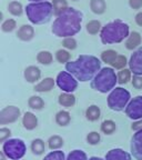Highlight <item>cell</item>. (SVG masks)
I'll use <instances>...</instances> for the list:
<instances>
[{
    "label": "cell",
    "instance_id": "29",
    "mask_svg": "<svg viewBox=\"0 0 142 160\" xmlns=\"http://www.w3.org/2000/svg\"><path fill=\"white\" fill-rule=\"evenodd\" d=\"M28 105L31 109L35 110H40L45 107V102L43 100L41 99V97H38V96H32V97L29 98V101H28Z\"/></svg>",
    "mask_w": 142,
    "mask_h": 160
},
{
    "label": "cell",
    "instance_id": "7",
    "mask_svg": "<svg viewBox=\"0 0 142 160\" xmlns=\"http://www.w3.org/2000/svg\"><path fill=\"white\" fill-rule=\"evenodd\" d=\"M26 145L20 139H8L2 145V151L6 157L11 160H20L26 153Z\"/></svg>",
    "mask_w": 142,
    "mask_h": 160
},
{
    "label": "cell",
    "instance_id": "35",
    "mask_svg": "<svg viewBox=\"0 0 142 160\" xmlns=\"http://www.w3.org/2000/svg\"><path fill=\"white\" fill-rule=\"evenodd\" d=\"M67 160H88V157L82 150H73L68 155Z\"/></svg>",
    "mask_w": 142,
    "mask_h": 160
},
{
    "label": "cell",
    "instance_id": "39",
    "mask_svg": "<svg viewBox=\"0 0 142 160\" xmlns=\"http://www.w3.org/2000/svg\"><path fill=\"white\" fill-rule=\"evenodd\" d=\"M87 141L90 145H98L100 142V133L97 131H92L87 136Z\"/></svg>",
    "mask_w": 142,
    "mask_h": 160
},
{
    "label": "cell",
    "instance_id": "23",
    "mask_svg": "<svg viewBox=\"0 0 142 160\" xmlns=\"http://www.w3.org/2000/svg\"><path fill=\"white\" fill-rule=\"evenodd\" d=\"M53 60V57H52V53L49 52V51H40L39 53L37 55V61L41 65H45V66H48L50 63L52 62Z\"/></svg>",
    "mask_w": 142,
    "mask_h": 160
},
{
    "label": "cell",
    "instance_id": "30",
    "mask_svg": "<svg viewBox=\"0 0 142 160\" xmlns=\"http://www.w3.org/2000/svg\"><path fill=\"white\" fill-rule=\"evenodd\" d=\"M117 129V126L115 122L112 120H105L102 123H101V131L105 135H111Z\"/></svg>",
    "mask_w": 142,
    "mask_h": 160
},
{
    "label": "cell",
    "instance_id": "36",
    "mask_svg": "<svg viewBox=\"0 0 142 160\" xmlns=\"http://www.w3.org/2000/svg\"><path fill=\"white\" fill-rule=\"evenodd\" d=\"M16 27H17V22L13 19H7L1 25V29L3 32H11L16 29Z\"/></svg>",
    "mask_w": 142,
    "mask_h": 160
},
{
    "label": "cell",
    "instance_id": "44",
    "mask_svg": "<svg viewBox=\"0 0 142 160\" xmlns=\"http://www.w3.org/2000/svg\"><path fill=\"white\" fill-rule=\"evenodd\" d=\"M135 22H137L138 26H140V27H142V11L141 12H138L137 15H135Z\"/></svg>",
    "mask_w": 142,
    "mask_h": 160
},
{
    "label": "cell",
    "instance_id": "26",
    "mask_svg": "<svg viewBox=\"0 0 142 160\" xmlns=\"http://www.w3.org/2000/svg\"><path fill=\"white\" fill-rule=\"evenodd\" d=\"M56 121L59 126L61 127H65V126L69 125L70 122V113L68 111H65V110H61L56 115Z\"/></svg>",
    "mask_w": 142,
    "mask_h": 160
},
{
    "label": "cell",
    "instance_id": "11",
    "mask_svg": "<svg viewBox=\"0 0 142 160\" xmlns=\"http://www.w3.org/2000/svg\"><path fill=\"white\" fill-rule=\"evenodd\" d=\"M129 69L133 75L142 76V47L131 55L129 60Z\"/></svg>",
    "mask_w": 142,
    "mask_h": 160
},
{
    "label": "cell",
    "instance_id": "15",
    "mask_svg": "<svg viewBox=\"0 0 142 160\" xmlns=\"http://www.w3.org/2000/svg\"><path fill=\"white\" fill-rule=\"evenodd\" d=\"M40 77H41V71L36 66H29L25 69V79L28 82H36L40 79Z\"/></svg>",
    "mask_w": 142,
    "mask_h": 160
},
{
    "label": "cell",
    "instance_id": "4",
    "mask_svg": "<svg viewBox=\"0 0 142 160\" xmlns=\"http://www.w3.org/2000/svg\"><path fill=\"white\" fill-rule=\"evenodd\" d=\"M55 13L53 5L49 1L31 2L26 7V15L33 25H43L50 21Z\"/></svg>",
    "mask_w": 142,
    "mask_h": 160
},
{
    "label": "cell",
    "instance_id": "8",
    "mask_svg": "<svg viewBox=\"0 0 142 160\" xmlns=\"http://www.w3.org/2000/svg\"><path fill=\"white\" fill-rule=\"evenodd\" d=\"M56 82H57L58 87L65 92H73L78 88L77 79L68 71H61L58 73Z\"/></svg>",
    "mask_w": 142,
    "mask_h": 160
},
{
    "label": "cell",
    "instance_id": "10",
    "mask_svg": "<svg viewBox=\"0 0 142 160\" xmlns=\"http://www.w3.org/2000/svg\"><path fill=\"white\" fill-rule=\"evenodd\" d=\"M20 117V109L15 106H8L3 108L0 111V123L6 125V123L15 122L16 120Z\"/></svg>",
    "mask_w": 142,
    "mask_h": 160
},
{
    "label": "cell",
    "instance_id": "37",
    "mask_svg": "<svg viewBox=\"0 0 142 160\" xmlns=\"http://www.w3.org/2000/svg\"><path fill=\"white\" fill-rule=\"evenodd\" d=\"M43 160H66L65 153H63V151H60V150H53L50 153H48Z\"/></svg>",
    "mask_w": 142,
    "mask_h": 160
},
{
    "label": "cell",
    "instance_id": "14",
    "mask_svg": "<svg viewBox=\"0 0 142 160\" xmlns=\"http://www.w3.org/2000/svg\"><path fill=\"white\" fill-rule=\"evenodd\" d=\"M17 37L22 41H30L35 37V29L30 25H23L18 29Z\"/></svg>",
    "mask_w": 142,
    "mask_h": 160
},
{
    "label": "cell",
    "instance_id": "47",
    "mask_svg": "<svg viewBox=\"0 0 142 160\" xmlns=\"http://www.w3.org/2000/svg\"><path fill=\"white\" fill-rule=\"evenodd\" d=\"M31 2H41V1H46V0H29Z\"/></svg>",
    "mask_w": 142,
    "mask_h": 160
},
{
    "label": "cell",
    "instance_id": "32",
    "mask_svg": "<svg viewBox=\"0 0 142 160\" xmlns=\"http://www.w3.org/2000/svg\"><path fill=\"white\" fill-rule=\"evenodd\" d=\"M48 146L51 150H58L63 146V139L59 136H52L48 140Z\"/></svg>",
    "mask_w": 142,
    "mask_h": 160
},
{
    "label": "cell",
    "instance_id": "27",
    "mask_svg": "<svg viewBox=\"0 0 142 160\" xmlns=\"http://www.w3.org/2000/svg\"><path fill=\"white\" fill-rule=\"evenodd\" d=\"M31 151L35 155L40 156L45 152V142L41 139H35L31 142Z\"/></svg>",
    "mask_w": 142,
    "mask_h": 160
},
{
    "label": "cell",
    "instance_id": "22",
    "mask_svg": "<svg viewBox=\"0 0 142 160\" xmlns=\"http://www.w3.org/2000/svg\"><path fill=\"white\" fill-rule=\"evenodd\" d=\"M117 57H118V52L115 50H112V49L105 50V51L101 53V60H102L105 63H107V65H112L113 61H115Z\"/></svg>",
    "mask_w": 142,
    "mask_h": 160
},
{
    "label": "cell",
    "instance_id": "28",
    "mask_svg": "<svg viewBox=\"0 0 142 160\" xmlns=\"http://www.w3.org/2000/svg\"><path fill=\"white\" fill-rule=\"evenodd\" d=\"M8 11L12 16H21L22 15V11H23V8H22V5L18 1H11V2L8 5Z\"/></svg>",
    "mask_w": 142,
    "mask_h": 160
},
{
    "label": "cell",
    "instance_id": "1",
    "mask_svg": "<svg viewBox=\"0 0 142 160\" xmlns=\"http://www.w3.org/2000/svg\"><path fill=\"white\" fill-rule=\"evenodd\" d=\"M66 70L79 81H89L101 70V61L95 56L80 55L77 60L66 63Z\"/></svg>",
    "mask_w": 142,
    "mask_h": 160
},
{
    "label": "cell",
    "instance_id": "16",
    "mask_svg": "<svg viewBox=\"0 0 142 160\" xmlns=\"http://www.w3.org/2000/svg\"><path fill=\"white\" fill-rule=\"evenodd\" d=\"M55 87V80L52 78H45L43 80H41L38 85L35 86L33 90L38 91V92H48L50 90Z\"/></svg>",
    "mask_w": 142,
    "mask_h": 160
},
{
    "label": "cell",
    "instance_id": "2",
    "mask_svg": "<svg viewBox=\"0 0 142 160\" xmlns=\"http://www.w3.org/2000/svg\"><path fill=\"white\" fill-rule=\"evenodd\" d=\"M82 19V12L75 8H68L53 21L52 33L60 38L72 37L81 30Z\"/></svg>",
    "mask_w": 142,
    "mask_h": 160
},
{
    "label": "cell",
    "instance_id": "34",
    "mask_svg": "<svg viewBox=\"0 0 142 160\" xmlns=\"http://www.w3.org/2000/svg\"><path fill=\"white\" fill-rule=\"evenodd\" d=\"M56 59L59 63H67L70 60V53L65 49H59L56 52Z\"/></svg>",
    "mask_w": 142,
    "mask_h": 160
},
{
    "label": "cell",
    "instance_id": "20",
    "mask_svg": "<svg viewBox=\"0 0 142 160\" xmlns=\"http://www.w3.org/2000/svg\"><path fill=\"white\" fill-rule=\"evenodd\" d=\"M90 8L95 15H102L107 9L105 0H90Z\"/></svg>",
    "mask_w": 142,
    "mask_h": 160
},
{
    "label": "cell",
    "instance_id": "43",
    "mask_svg": "<svg viewBox=\"0 0 142 160\" xmlns=\"http://www.w3.org/2000/svg\"><path fill=\"white\" fill-rule=\"evenodd\" d=\"M131 129L135 130V131H139V130H141L142 129V119L137 120L135 122H133L132 126H131Z\"/></svg>",
    "mask_w": 142,
    "mask_h": 160
},
{
    "label": "cell",
    "instance_id": "40",
    "mask_svg": "<svg viewBox=\"0 0 142 160\" xmlns=\"http://www.w3.org/2000/svg\"><path fill=\"white\" fill-rule=\"evenodd\" d=\"M132 86L138 90L142 89V76H137L135 75L132 78Z\"/></svg>",
    "mask_w": 142,
    "mask_h": 160
},
{
    "label": "cell",
    "instance_id": "6",
    "mask_svg": "<svg viewBox=\"0 0 142 160\" xmlns=\"http://www.w3.org/2000/svg\"><path fill=\"white\" fill-rule=\"evenodd\" d=\"M130 100V92L122 87H118L108 96V106L113 111H122L127 108Z\"/></svg>",
    "mask_w": 142,
    "mask_h": 160
},
{
    "label": "cell",
    "instance_id": "21",
    "mask_svg": "<svg viewBox=\"0 0 142 160\" xmlns=\"http://www.w3.org/2000/svg\"><path fill=\"white\" fill-rule=\"evenodd\" d=\"M100 115H101V111H100V108L95 105L90 106L89 108L86 111V117H87L88 120L90 121H95L100 118Z\"/></svg>",
    "mask_w": 142,
    "mask_h": 160
},
{
    "label": "cell",
    "instance_id": "13",
    "mask_svg": "<svg viewBox=\"0 0 142 160\" xmlns=\"http://www.w3.org/2000/svg\"><path fill=\"white\" fill-rule=\"evenodd\" d=\"M105 160H131V156L125 150L115 148L108 151L105 155Z\"/></svg>",
    "mask_w": 142,
    "mask_h": 160
},
{
    "label": "cell",
    "instance_id": "33",
    "mask_svg": "<svg viewBox=\"0 0 142 160\" xmlns=\"http://www.w3.org/2000/svg\"><path fill=\"white\" fill-rule=\"evenodd\" d=\"M129 65V61L127 60V58H125V56H122V55H118V57L115 58V60L113 61V63L111 66H112V68H115V69H125V66Z\"/></svg>",
    "mask_w": 142,
    "mask_h": 160
},
{
    "label": "cell",
    "instance_id": "41",
    "mask_svg": "<svg viewBox=\"0 0 142 160\" xmlns=\"http://www.w3.org/2000/svg\"><path fill=\"white\" fill-rule=\"evenodd\" d=\"M10 135H11V131L8 128H1L0 129V142H5L6 139L9 138Z\"/></svg>",
    "mask_w": 142,
    "mask_h": 160
},
{
    "label": "cell",
    "instance_id": "17",
    "mask_svg": "<svg viewBox=\"0 0 142 160\" xmlns=\"http://www.w3.org/2000/svg\"><path fill=\"white\" fill-rule=\"evenodd\" d=\"M140 43H141V35L137 31H133L130 33L127 41H125V48L128 50H133L139 47Z\"/></svg>",
    "mask_w": 142,
    "mask_h": 160
},
{
    "label": "cell",
    "instance_id": "31",
    "mask_svg": "<svg viewBox=\"0 0 142 160\" xmlns=\"http://www.w3.org/2000/svg\"><path fill=\"white\" fill-rule=\"evenodd\" d=\"M118 82L120 83V85H125V83L129 82V80L131 79V70L130 69H127V68H125V69H121L118 72Z\"/></svg>",
    "mask_w": 142,
    "mask_h": 160
},
{
    "label": "cell",
    "instance_id": "24",
    "mask_svg": "<svg viewBox=\"0 0 142 160\" xmlns=\"http://www.w3.org/2000/svg\"><path fill=\"white\" fill-rule=\"evenodd\" d=\"M86 29H87V32L90 35H97L98 32L101 31L102 26L99 20H91L86 25Z\"/></svg>",
    "mask_w": 142,
    "mask_h": 160
},
{
    "label": "cell",
    "instance_id": "42",
    "mask_svg": "<svg viewBox=\"0 0 142 160\" xmlns=\"http://www.w3.org/2000/svg\"><path fill=\"white\" fill-rule=\"evenodd\" d=\"M129 6L132 9H140L142 8V0H129Z\"/></svg>",
    "mask_w": 142,
    "mask_h": 160
},
{
    "label": "cell",
    "instance_id": "3",
    "mask_svg": "<svg viewBox=\"0 0 142 160\" xmlns=\"http://www.w3.org/2000/svg\"><path fill=\"white\" fill-rule=\"evenodd\" d=\"M130 28L121 20H115L103 26L100 31V39L103 45H113L122 42L129 37Z\"/></svg>",
    "mask_w": 142,
    "mask_h": 160
},
{
    "label": "cell",
    "instance_id": "9",
    "mask_svg": "<svg viewBox=\"0 0 142 160\" xmlns=\"http://www.w3.org/2000/svg\"><path fill=\"white\" fill-rule=\"evenodd\" d=\"M125 115L133 120L142 119V96H137L130 100L125 108Z\"/></svg>",
    "mask_w": 142,
    "mask_h": 160
},
{
    "label": "cell",
    "instance_id": "45",
    "mask_svg": "<svg viewBox=\"0 0 142 160\" xmlns=\"http://www.w3.org/2000/svg\"><path fill=\"white\" fill-rule=\"evenodd\" d=\"M5 152H3V151H1V153H0V160H5L6 158H5Z\"/></svg>",
    "mask_w": 142,
    "mask_h": 160
},
{
    "label": "cell",
    "instance_id": "38",
    "mask_svg": "<svg viewBox=\"0 0 142 160\" xmlns=\"http://www.w3.org/2000/svg\"><path fill=\"white\" fill-rule=\"evenodd\" d=\"M62 46L66 48V49H69V50H73L77 48V40L72 37H68L65 38L62 41Z\"/></svg>",
    "mask_w": 142,
    "mask_h": 160
},
{
    "label": "cell",
    "instance_id": "25",
    "mask_svg": "<svg viewBox=\"0 0 142 160\" xmlns=\"http://www.w3.org/2000/svg\"><path fill=\"white\" fill-rule=\"evenodd\" d=\"M53 9H55V15L59 16L62 12H65L66 10L68 9V1L67 0H52Z\"/></svg>",
    "mask_w": 142,
    "mask_h": 160
},
{
    "label": "cell",
    "instance_id": "46",
    "mask_svg": "<svg viewBox=\"0 0 142 160\" xmlns=\"http://www.w3.org/2000/svg\"><path fill=\"white\" fill-rule=\"evenodd\" d=\"M89 160H103V159H101V158H99V157H91Z\"/></svg>",
    "mask_w": 142,
    "mask_h": 160
},
{
    "label": "cell",
    "instance_id": "48",
    "mask_svg": "<svg viewBox=\"0 0 142 160\" xmlns=\"http://www.w3.org/2000/svg\"><path fill=\"white\" fill-rule=\"evenodd\" d=\"M71 1H77V0H71Z\"/></svg>",
    "mask_w": 142,
    "mask_h": 160
},
{
    "label": "cell",
    "instance_id": "12",
    "mask_svg": "<svg viewBox=\"0 0 142 160\" xmlns=\"http://www.w3.org/2000/svg\"><path fill=\"white\" fill-rule=\"evenodd\" d=\"M131 153L137 160H142V129L133 135L130 145Z\"/></svg>",
    "mask_w": 142,
    "mask_h": 160
},
{
    "label": "cell",
    "instance_id": "19",
    "mask_svg": "<svg viewBox=\"0 0 142 160\" xmlns=\"http://www.w3.org/2000/svg\"><path fill=\"white\" fill-rule=\"evenodd\" d=\"M58 102L63 107H72L76 103V97L70 92H63L58 98Z\"/></svg>",
    "mask_w": 142,
    "mask_h": 160
},
{
    "label": "cell",
    "instance_id": "5",
    "mask_svg": "<svg viewBox=\"0 0 142 160\" xmlns=\"http://www.w3.org/2000/svg\"><path fill=\"white\" fill-rule=\"evenodd\" d=\"M118 82V76L113 68H102L91 81V88L101 93H107L115 89Z\"/></svg>",
    "mask_w": 142,
    "mask_h": 160
},
{
    "label": "cell",
    "instance_id": "18",
    "mask_svg": "<svg viewBox=\"0 0 142 160\" xmlns=\"http://www.w3.org/2000/svg\"><path fill=\"white\" fill-rule=\"evenodd\" d=\"M22 125L27 130H32L37 127L38 119L32 112H26L22 118Z\"/></svg>",
    "mask_w": 142,
    "mask_h": 160
}]
</instances>
